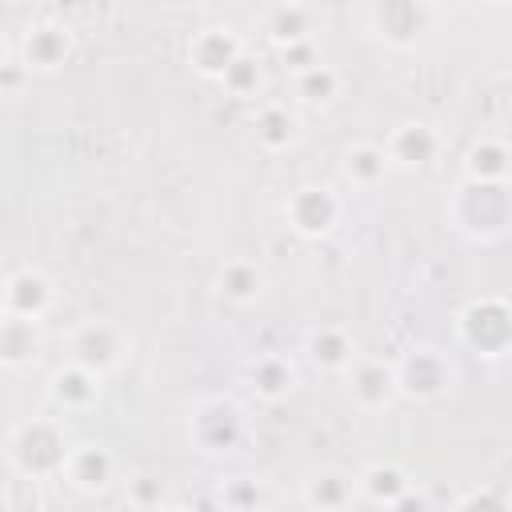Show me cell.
<instances>
[{
  "label": "cell",
  "mask_w": 512,
  "mask_h": 512,
  "mask_svg": "<svg viewBox=\"0 0 512 512\" xmlns=\"http://www.w3.org/2000/svg\"><path fill=\"white\" fill-rule=\"evenodd\" d=\"M76 440H68V428L60 416H28L20 420L12 432H8V468L16 480H48V476H60L64 464H68V452H72Z\"/></svg>",
  "instance_id": "cell-1"
},
{
  "label": "cell",
  "mask_w": 512,
  "mask_h": 512,
  "mask_svg": "<svg viewBox=\"0 0 512 512\" xmlns=\"http://www.w3.org/2000/svg\"><path fill=\"white\" fill-rule=\"evenodd\" d=\"M456 340L476 356H508L512 352V300L480 296L456 312Z\"/></svg>",
  "instance_id": "cell-2"
},
{
  "label": "cell",
  "mask_w": 512,
  "mask_h": 512,
  "mask_svg": "<svg viewBox=\"0 0 512 512\" xmlns=\"http://www.w3.org/2000/svg\"><path fill=\"white\" fill-rule=\"evenodd\" d=\"M448 216L464 236H480V240L500 236L512 224V188L464 180L448 204Z\"/></svg>",
  "instance_id": "cell-3"
},
{
  "label": "cell",
  "mask_w": 512,
  "mask_h": 512,
  "mask_svg": "<svg viewBox=\"0 0 512 512\" xmlns=\"http://www.w3.org/2000/svg\"><path fill=\"white\" fill-rule=\"evenodd\" d=\"M188 440L200 452H208V456L232 452L244 440V412H240V404H232L224 396L200 400L192 408V416H188Z\"/></svg>",
  "instance_id": "cell-4"
},
{
  "label": "cell",
  "mask_w": 512,
  "mask_h": 512,
  "mask_svg": "<svg viewBox=\"0 0 512 512\" xmlns=\"http://www.w3.org/2000/svg\"><path fill=\"white\" fill-rule=\"evenodd\" d=\"M340 216H344V200L328 184H300L284 200V220L304 240H324L340 224Z\"/></svg>",
  "instance_id": "cell-5"
},
{
  "label": "cell",
  "mask_w": 512,
  "mask_h": 512,
  "mask_svg": "<svg viewBox=\"0 0 512 512\" xmlns=\"http://www.w3.org/2000/svg\"><path fill=\"white\" fill-rule=\"evenodd\" d=\"M456 380V368L436 348H412L396 360V388L408 400H440Z\"/></svg>",
  "instance_id": "cell-6"
},
{
  "label": "cell",
  "mask_w": 512,
  "mask_h": 512,
  "mask_svg": "<svg viewBox=\"0 0 512 512\" xmlns=\"http://www.w3.org/2000/svg\"><path fill=\"white\" fill-rule=\"evenodd\" d=\"M124 352H128V336L112 320H88L68 340V360L96 372V376H108L124 360Z\"/></svg>",
  "instance_id": "cell-7"
},
{
  "label": "cell",
  "mask_w": 512,
  "mask_h": 512,
  "mask_svg": "<svg viewBox=\"0 0 512 512\" xmlns=\"http://www.w3.org/2000/svg\"><path fill=\"white\" fill-rule=\"evenodd\" d=\"M52 300H56V288H52V280L40 268H16V272H8V280H4V316L40 324L48 316Z\"/></svg>",
  "instance_id": "cell-8"
},
{
  "label": "cell",
  "mask_w": 512,
  "mask_h": 512,
  "mask_svg": "<svg viewBox=\"0 0 512 512\" xmlns=\"http://www.w3.org/2000/svg\"><path fill=\"white\" fill-rule=\"evenodd\" d=\"M60 476H64L76 492L96 496V492H104V488L116 480V456H112V448L100 444V440H76Z\"/></svg>",
  "instance_id": "cell-9"
},
{
  "label": "cell",
  "mask_w": 512,
  "mask_h": 512,
  "mask_svg": "<svg viewBox=\"0 0 512 512\" xmlns=\"http://www.w3.org/2000/svg\"><path fill=\"white\" fill-rule=\"evenodd\" d=\"M72 52V36L64 24H52V20H36L24 28L20 44H16V56L28 72H56Z\"/></svg>",
  "instance_id": "cell-10"
},
{
  "label": "cell",
  "mask_w": 512,
  "mask_h": 512,
  "mask_svg": "<svg viewBox=\"0 0 512 512\" xmlns=\"http://www.w3.org/2000/svg\"><path fill=\"white\" fill-rule=\"evenodd\" d=\"M100 388H104V376H96V372H88V368H80L72 360L60 364V368H52V376H48V400L64 416L88 412L100 400Z\"/></svg>",
  "instance_id": "cell-11"
},
{
  "label": "cell",
  "mask_w": 512,
  "mask_h": 512,
  "mask_svg": "<svg viewBox=\"0 0 512 512\" xmlns=\"http://www.w3.org/2000/svg\"><path fill=\"white\" fill-rule=\"evenodd\" d=\"M440 132L428 124V120H404L388 132L384 140V152H388V164L392 168H424L440 156Z\"/></svg>",
  "instance_id": "cell-12"
},
{
  "label": "cell",
  "mask_w": 512,
  "mask_h": 512,
  "mask_svg": "<svg viewBox=\"0 0 512 512\" xmlns=\"http://www.w3.org/2000/svg\"><path fill=\"white\" fill-rule=\"evenodd\" d=\"M248 48H244V40L232 32V28H200L192 40H188V60H192V68L200 72V76H208V80H220L232 64H236V56H244Z\"/></svg>",
  "instance_id": "cell-13"
},
{
  "label": "cell",
  "mask_w": 512,
  "mask_h": 512,
  "mask_svg": "<svg viewBox=\"0 0 512 512\" xmlns=\"http://www.w3.org/2000/svg\"><path fill=\"white\" fill-rule=\"evenodd\" d=\"M348 396L364 408V412H376V408H388L400 388H396V364H384V360H360L348 368Z\"/></svg>",
  "instance_id": "cell-14"
},
{
  "label": "cell",
  "mask_w": 512,
  "mask_h": 512,
  "mask_svg": "<svg viewBox=\"0 0 512 512\" xmlns=\"http://www.w3.org/2000/svg\"><path fill=\"white\" fill-rule=\"evenodd\" d=\"M304 356L324 372H348L356 364V340L340 324H320L304 336Z\"/></svg>",
  "instance_id": "cell-15"
},
{
  "label": "cell",
  "mask_w": 512,
  "mask_h": 512,
  "mask_svg": "<svg viewBox=\"0 0 512 512\" xmlns=\"http://www.w3.org/2000/svg\"><path fill=\"white\" fill-rule=\"evenodd\" d=\"M508 176H512V148L496 136L472 140V148L464 152V180H472V184H508Z\"/></svg>",
  "instance_id": "cell-16"
},
{
  "label": "cell",
  "mask_w": 512,
  "mask_h": 512,
  "mask_svg": "<svg viewBox=\"0 0 512 512\" xmlns=\"http://www.w3.org/2000/svg\"><path fill=\"white\" fill-rule=\"evenodd\" d=\"M244 380H248V392H252L256 400L276 404V400H284V396L292 392V384H296V368H292L288 356H280V352H264V356H256V360L248 364Z\"/></svg>",
  "instance_id": "cell-17"
},
{
  "label": "cell",
  "mask_w": 512,
  "mask_h": 512,
  "mask_svg": "<svg viewBox=\"0 0 512 512\" xmlns=\"http://www.w3.org/2000/svg\"><path fill=\"white\" fill-rule=\"evenodd\" d=\"M356 492H360L356 480L348 472H340V468H320V472H312L304 480V504L312 512H344Z\"/></svg>",
  "instance_id": "cell-18"
},
{
  "label": "cell",
  "mask_w": 512,
  "mask_h": 512,
  "mask_svg": "<svg viewBox=\"0 0 512 512\" xmlns=\"http://www.w3.org/2000/svg\"><path fill=\"white\" fill-rule=\"evenodd\" d=\"M424 16H428V8H420V4H376L372 8L380 40H388L396 48L416 44V36L424 32Z\"/></svg>",
  "instance_id": "cell-19"
},
{
  "label": "cell",
  "mask_w": 512,
  "mask_h": 512,
  "mask_svg": "<svg viewBox=\"0 0 512 512\" xmlns=\"http://www.w3.org/2000/svg\"><path fill=\"white\" fill-rule=\"evenodd\" d=\"M356 488H360V496L364 500H372V504H380V508H392L400 496H408L416 484H412V476L400 468V464H368L360 476H356Z\"/></svg>",
  "instance_id": "cell-20"
},
{
  "label": "cell",
  "mask_w": 512,
  "mask_h": 512,
  "mask_svg": "<svg viewBox=\"0 0 512 512\" xmlns=\"http://www.w3.org/2000/svg\"><path fill=\"white\" fill-rule=\"evenodd\" d=\"M312 28H316V12L304 8V4H276V8L264 12V32L276 48L312 40Z\"/></svg>",
  "instance_id": "cell-21"
},
{
  "label": "cell",
  "mask_w": 512,
  "mask_h": 512,
  "mask_svg": "<svg viewBox=\"0 0 512 512\" xmlns=\"http://www.w3.org/2000/svg\"><path fill=\"white\" fill-rule=\"evenodd\" d=\"M252 140L264 148V152H280L296 140V112L280 100H268L256 108L252 116Z\"/></svg>",
  "instance_id": "cell-22"
},
{
  "label": "cell",
  "mask_w": 512,
  "mask_h": 512,
  "mask_svg": "<svg viewBox=\"0 0 512 512\" xmlns=\"http://www.w3.org/2000/svg\"><path fill=\"white\" fill-rule=\"evenodd\" d=\"M40 324L4 316L0 320V364L4 368H28L40 356Z\"/></svg>",
  "instance_id": "cell-23"
},
{
  "label": "cell",
  "mask_w": 512,
  "mask_h": 512,
  "mask_svg": "<svg viewBox=\"0 0 512 512\" xmlns=\"http://www.w3.org/2000/svg\"><path fill=\"white\" fill-rule=\"evenodd\" d=\"M216 288H220V296L232 300V304H252V300L264 292V272H260L252 260L236 256V260H224V264H220Z\"/></svg>",
  "instance_id": "cell-24"
},
{
  "label": "cell",
  "mask_w": 512,
  "mask_h": 512,
  "mask_svg": "<svg viewBox=\"0 0 512 512\" xmlns=\"http://www.w3.org/2000/svg\"><path fill=\"white\" fill-rule=\"evenodd\" d=\"M292 88H296V100H300V104H308V108H328V104L340 96L344 80H340V72H336L332 64L320 60L316 68L292 76Z\"/></svg>",
  "instance_id": "cell-25"
},
{
  "label": "cell",
  "mask_w": 512,
  "mask_h": 512,
  "mask_svg": "<svg viewBox=\"0 0 512 512\" xmlns=\"http://www.w3.org/2000/svg\"><path fill=\"white\" fill-rule=\"evenodd\" d=\"M388 152L384 144H352L344 152V176L352 180V188H376L388 172Z\"/></svg>",
  "instance_id": "cell-26"
},
{
  "label": "cell",
  "mask_w": 512,
  "mask_h": 512,
  "mask_svg": "<svg viewBox=\"0 0 512 512\" xmlns=\"http://www.w3.org/2000/svg\"><path fill=\"white\" fill-rule=\"evenodd\" d=\"M220 84H224V92L236 96V100H256V96H260V84H264V76H260V60H256L252 52L236 56V64L220 76Z\"/></svg>",
  "instance_id": "cell-27"
},
{
  "label": "cell",
  "mask_w": 512,
  "mask_h": 512,
  "mask_svg": "<svg viewBox=\"0 0 512 512\" xmlns=\"http://www.w3.org/2000/svg\"><path fill=\"white\" fill-rule=\"evenodd\" d=\"M220 504L228 512H256L260 508V484L252 476H228L220 484Z\"/></svg>",
  "instance_id": "cell-28"
},
{
  "label": "cell",
  "mask_w": 512,
  "mask_h": 512,
  "mask_svg": "<svg viewBox=\"0 0 512 512\" xmlns=\"http://www.w3.org/2000/svg\"><path fill=\"white\" fill-rule=\"evenodd\" d=\"M160 496H164L160 476L140 472V476H132V480H128V500H132L136 508H156V512H160Z\"/></svg>",
  "instance_id": "cell-29"
},
{
  "label": "cell",
  "mask_w": 512,
  "mask_h": 512,
  "mask_svg": "<svg viewBox=\"0 0 512 512\" xmlns=\"http://www.w3.org/2000/svg\"><path fill=\"white\" fill-rule=\"evenodd\" d=\"M280 60H284V68H288L292 76H300V72L316 68V64H320L316 40H304V44H288V48H280Z\"/></svg>",
  "instance_id": "cell-30"
},
{
  "label": "cell",
  "mask_w": 512,
  "mask_h": 512,
  "mask_svg": "<svg viewBox=\"0 0 512 512\" xmlns=\"http://www.w3.org/2000/svg\"><path fill=\"white\" fill-rule=\"evenodd\" d=\"M460 512H512V508H508V500L496 488H472L460 500Z\"/></svg>",
  "instance_id": "cell-31"
},
{
  "label": "cell",
  "mask_w": 512,
  "mask_h": 512,
  "mask_svg": "<svg viewBox=\"0 0 512 512\" xmlns=\"http://www.w3.org/2000/svg\"><path fill=\"white\" fill-rule=\"evenodd\" d=\"M20 76H32L24 64H20V56H4V64H0V84H4V92L8 96H16V88H20Z\"/></svg>",
  "instance_id": "cell-32"
},
{
  "label": "cell",
  "mask_w": 512,
  "mask_h": 512,
  "mask_svg": "<svg viewBox=\"0 0 512 512\" xmlns=\"http://www.w3.org/2000/svg\"><path fill=\"white\" fill-rule=\"evenodd\" d=\"M388 512H428V500H424V496L412 488V492H408V496H400V500H396Z\"/></svg>",
  "instance_id": "cell-33"
},
{
  "label": "cell",
  "mask_w": 512,
  "mask_h": 512,
  "mask_svg": "<svg viewBox=\"0 0 512 512\" xmlns=\"http://www.w3.org/2000/svg\"><path fill=\"white\" fill-rule=\"evenodd\" d=\"M160 512H192V508H160Z\"/></svg>",
  "instance_id": "cell-34"
}]
</instances>
